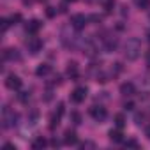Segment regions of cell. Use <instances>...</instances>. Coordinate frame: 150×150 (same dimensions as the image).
Returning <instances> with one entry per match:
<instances>
[{"label": "cell", "instance_id": "obj_4", "mask_svg": "<svg viewBox=\"0 0 150 150\" xmlns=\"http://www.w3.org/2000/svg\"><path fill=\"white\" fill-rule=\"evenodd\" d=\"M87 21H88V18H87L85 14H72V16H71V27H74L76 30L85 28Z\"/></svg>", "mask_w": 150, "mask_h": 150}, {"label": "cell", "instance_id": "obj_35", "mask_svg": "<svg viewBox=\"0 0 150 150\" xmlns=\"http://www.w3.org/2000/svg\"><path fill=\"white\" fill-rule=\"evenodd\" d=\"M148 64H150V55H148Z\"/></svg>", "mask_w": 150, "mask_h": 150}, {"label": "cell", "instance_id": "obj_26", "mask_svg": "<svg viewBox=\"0 0 150 150\" xmlns=\"http://www.w3.org/2000/svg\"><path fill=\"white\" fill-rule=\"evenodd\" d=\"M88 21H96V23H101V16H99V14H90V16H88Z\"/></svg>", "mask_w": 150, "mask_h": 150}, {"label": "cell", "instance_id": "obj_34", "mask_svg": "<svg viewBox=\"0 0 150 150\" xmlns=\"http://www.w3.org/2000/svg\"><path fill=\"white\" fill-rule=\"evenodd\" d=\"M146 37H148V41H150V30H148V32H146Z\"/></svg>", "mask_w": 150, "mask_h": 150}, {"label": "cell", "instance_id": "obj_25", "mask_svg": "<svg viewBox=\"0 0 150 150\" xmlns=\"http://www.w3.org/2000/svg\"><path fill=\"white\" fill-rule=\"evenodd\" d=\"M0 23H2V32H6V30L9 28V25H11V21H9V20H6V18L0 20Z\"/></svg>", "mask_w": 150, "mask_h": 150}, {"label": "cell", "instance_id": "obj_13", "mask_svg": "<svg viewBox=\"0 0 150 150\" xmlns=\"http://www.w3.org/2000/svg\"><path fill=\"white\" fill-rule=\"evenodd\" d=\"M4 58L6 60H21V55L18 53V50H6L4 51Z\"/></svg>", "mask_w": 150, "mask_h": 150}, {"label": "cell", "instance_id": "obj_19", "mask_svg": "<svg viewBox=\"0 0 150 150\" xmlns=\"http://www.w3.org/2000/svg\"><path fill=\"white\" fill-rule=\"evenodd\" d=\"M58 120H60V117L55 113V115H51V118H50V129H55L57 125H58Z\"/></svg>", "mask_w": 150, "mask_h": 150}, {"label": "cell", "instance_id": "obj_16", "mask_svg": "<svg viewBox=\"0 0 150 150\" xmlns=\"http://www.w3.org/2000/svg\"><path fill=\"white\" fill-rule=\"evenodd\" d=\"M46 145H48V141H46L42 136H39V138H35V139L32 141V148H34V150H37V148H44Z\"/></svg>", "mask_w": 150, "mask_h": 150}, {"label": "cell", "instance_id": "obj_33", "mask_svg": "<svg viewBox=\"0 0 150 150\" xmlns=\"http://www.w3.org/2000/svg\"><path fill=\"white\" fill-rule=\"evenodd\" d=\"M65 2H71V4H74V2H76V0H65Z\"/></svg>", "mask_w": 150, "mask_h": 150}, {"label": "cell", "instance_id": "obj_14", "mask_svg": "<svg viewBox=\"0 0 150 150\" xmlns=\"http://www.w3.org/2000/svg\"><path fill=\"white\" fill-rule=\"evenodd\" d=\"M67 76L78 78V64H76V62H69V64H67Z\"/></svg>", "mask_w": 150, "mask_h": 150}, {"label": "cell", "instance_id": "obj_29", "mask_svg": "<svg viewBox=\"0 0 150 150\" xmlns=\"http://www.w3.org/2000/svg\"><path fill=\"white\" fill-rule=\"evenodd\" d=\"M80 146H81V148H94L96 143H92V141H85V143H81Z\"/></svg>", "mask_w": 150, "mask_h": 150}, {"label": "cell", "instance_id": "obj_9", "mask_svg": "<svg viewBox=\"0 0 150 150\" xmlns=\"http://www.w3.org/2000/svg\"><path fill=\"white\" fill-rule=\"evenodd\" d=\"M64 143L65 145H76L78 143V136H76V132H74L72 129H67L64 132Z\"/></svg>", "mask_w": 150, "mask_h": 150}, {"label": "cell", "instance_id": "obj_6", "mask_svg": "<svg viewBox=\"0 0 150 150\" xmlns=\"http://www.w3.org/2000/svg\"><path fill=\"white\" fill-rule=\"evenodd\" d=\"M27 48H28V51H30L32 55H37V53L42 50V41H41L39 37H32V39L27 41Z\"/></svg>", "mask_w": 150, "mask_h": 150}, {"label": "cell", "instance_id": "obj_23", "mask_svg": "<svg viewBox=\"0 0 150 150\" xmlns=\"http://www.w3.org/2000/svg\"><path fill=\"white\" fill-rule=\"evenodd\" d=\"M9 21H11V23H14V25H16V23H18V21H21V14H20V13H16V14H13V16H11V18H9Z\"/></svg>", "mask_w": 150, "mask_h": 150}, {"label": "cell", "instance_id": "obj_2", "mask_svg": "<svg viewBox=\"0 0 150 150\" xmlns=\"http://www.w3.org/2000/svg\"><path fill=\"white\" fill-rule=\"evenodd\" d=\"M2 125H4V129H9V127H14L16 124H18V115L13 111V110H9L7 106H4V110H2Z\"/></svg>", "mask_w": 150, "mask_h": 150}, {"label": "cell", "instance_id": "obj_11", "mask_svg": "<svg viewBox=\"0 0 150 150\" xmlns=\"http://www.w3.org/2000/svg\"><path fill=\"white\" fill-rule=\"evenodd\" d=\"M118 46V41L115 37H104V50L106 51H113Z\"/></svg>", "mask_w": 150, "mask_h": 150}, {"label": "cell", "instance_id": "obj_15", "mask_svg": "<svg viewBox=\"0 0 150 150\" xmlns=\"http://www.w3.org/2000/svg\"><path fill=\"white\" fill-rule=\"evenodd\" d=\"M108 136H110V139H111L113 143H120V141L124 139V134H122L120 131H113V129L110 131V134H108Z\"/></svg>", "mask_w": 150, "mask_h": 150}, {"label": "cell", "instance_id": "obj_27", "mask_svg": "<svg viewBox=\"0 0 150 150\" xmlns=\"http://www.w3.org/2000/svg\"><path fill=\"white\" fill-rule=\"evenodd\" d=\"M27 99H30V94H28V92H21V94H20V101H21V103H27Z\"/></svg>", "mask_w": 150, "mask_h": 150}, {"label": "cell", "instance_id": "obj_28", "mask_svg": "<svg viewBox=\"0 0 150 150\" xmlns=\"http://www.w3.org/2000/svg\"><path fill=\"white\" fill-rule=\"evenodd\" d=\"M57 115H58V117L64 115V103H58V106H57Z\"/></svg>", "mask_w": 150, "mask_h": 150}, {"label": "cell", "instance_id": "obj_20", "mask_svg": "<svg viewBox=\"0 0 150 150\" xmlns=\"http://www.w3.org/2000/svg\"><path fill=\"white\" fill-rule=\"evenodd\" d=\"M136 4L141 9H150V0H136Z\"/></svg>", "mask_w": 150, "mask_h": 150}, {"label": "cell", "instance_id": "obj_1", "mask_svg": "<svg viewBox=\"0 0 150 150\" xmlns=\"http://www.w3.org/2000/svg\"><path fill=\"white\" fill-rule=\"evenodd\" d=\"M124 55H125V58L127 60H136L139 55H141V41L138 39V37H131V39H127V42H125V46H124Z\"/></svg>", "mask_w": 150, "mask_h": 150}, {"label": "cell", "instance_id": "obj_18", "mask_svg": "<svg viewBox=\"0 0 150 150\" xmlns=\"http://www.w3.org/2000/svg\"><path fill=\"white\" fill-rule=\"evenodd\" d=\"M115 4H117V0H104V11L106 13H111L113 7H115Z\"/></svg>", "mask_w": 150, "mask_h": 150}, {"label": "cell", "instance_id": "obj_8", "mask_svg": "<svg viewBox=\"0 0 150 150\" xmlns=\"http://www.w3.org/2000/svg\"><path fill=\"white\" fill-rule=\"evenodd\" d=\"M120 94H122L124 97H131V96H134V94H136V87H134L131 81L122 83V85H120Z\"/></svg>", "mask_w": 150, "mask_h": 150}, {"label": "cell", "instance_id": "obj_21", "mask_svg": "<svg viewBox=\"0 0 150 150\" xmlns=\"http://www.w3.org/2000/svg\"><path fill=\"white\" fill-rule=\"evenodd\" d=\"M71 118H72V122L76 124V125H78V124H81V115H80L78 111H72V113H71Z\"/></svg>", "mask_w": 150, "mask_h": 150}, {"label": "cell", "instance_id": "obj_24", "mask_svg": "<svg viewBox=\"0 0 150 150\" xmlns=\"http://www.w3.org/2000/svg\"><path fill=\"white\" fill-rule=\"evenodd\" d=\"M125 146H132V148H139V143L136 139H127L125 141Z\"/></svg>", "mask_w": 150, "mask_h": 150}, {"label": "cell", "instance_id": "obj_22", "mask_svg": "<svg viewBox=\"0 0 150 150\" xmlns=\"http://www.w3.org/2000/svg\"><path fill=\"white\" fill-rule=\"evenodd\" d=\"M46 16H48V18H55V16H57V9H55V7H48V9H46Z\"/></svg>", "mask_w": 150, "mask_h": 150}, {"label": "cell", "instance_id": "obj_32", "mask_svg": "<svg viewBox=\"0 0 150 150\" xmlns=\"http://www.w3.org/2000/svg\"><path fill=\"white\" fill-rule=\"evenodd\" d=\"M145 134H146V138H150V125H148V127L145 129Z\"/></svg>", "mask_w": 150, "mask_h": 150}, {"label": "cell", "instance_id": "obj_12", "mask_svg": "<svg viewBox=\"0 0 150 150\" xmlns=\"http://www.w3.org/2000/svg\"><path fill=\"white\" fill-rule=\"evenodd\" d=\"M50 72H51V65H50V64H41V65L35 69V74H37V76H48Z\"/></svg>", "mask_w": 150, "mask_h": 150}, {"label": "cell", "instance_id": "obj_5", "mask_svg": "<svg viewBox=\"0 0 150 150\" xmlns=\"http://www.w3.org/2000/svg\"><path fill=\"white\" fill-rule=\"evenodd\" d=\"M21 80H20V76H16V74H9V76L6 78V87L9 88V90H20L21 88Z\"/></svg>", "mask_w": 150, "mask_h": 150}, {"label": "cell", "instance_id": "obj_10", "mask_svg": "<svg viewBox=\"0 0 150 150\" xmlns=\"http://www.w3.org/2000/svg\"><path fill=\"white\" fill-rule=\"evenodd\" d=\"M41 27H42V23H41L39 20H30V21L27 23V34L35 35V34L41 30Z\"/></svg>", "mask_w": 150, "mask_h": 150}, {"label": "cell", "instance_id": "obj_36", "mask_svg": "<svg viewBox=\"0 0 150 150\" xmlns=\"http://www.w3.org/2000/svg\"><path fill=\"white\" fill-rule=\"evenodd\" d=\"M39 2H44V0H39Z\"/></svg>", "mask_w": 150, "mask_h": 150}, {"label": "cell", "instance_id": "obj_31", "mask_svg": "<svg viewBox=\"0 0 150 150\" xmlns=\"http://www.w3.org/2000/svg\"><path fill=\"white\" fill-rule=\"evenodd\" d=\"M125 108H127V110H132V108H134V104H132V103H127V104H125Z\"/></svg>", "mask_w": 150, "mask_h": 150}, {"label": "cell", "instance_id": "obj_17", "mask_svg": "<svg viewBox=\"0 0 150 150\" xmlns=\"http://www.w3.org/2000/svg\"><path fill=\"white\" fill-rule=\"evenodd\" d=\"M115 125H117L118 129H122V127L125 125V117H124L122 113H117V115H115Z\"/></svg>", "mask_w": 150, "mask_h": 150}, {"label": "cell", "instance_id": "obj_7", "mask_svg": "<svg viewBox=\"0 0 150 150\" xmlns=\"http://www.w3.org/2000/svg\"><path fill=\"white\" fill-rule=\"evenodd\" d=\"M90 115H92L94 120L103 122V120H106L108 111H106V108H103V106H94V108H90Z\"/></svg>", "mask_w": 150, "mask_h": 150}, {"label": "cell", "instance_id": "obj_3", "mask_svg": "<svg viewBox=\"0 0 150 150\" xmlns=\"http://www.w3.org/2000/svg\"><path fill=\"white\" fill-rule=\"evenodd\" d=\"M87 87H76L72 92H71V101L72 103H76V104H80V103H83L85 99H87Z\"/></svg>", "mask_w": 150, "mask_h": 150}, {"label": "cell", "instance_id": "obj_30", "mask_svg": "<svg viewBox=\"0 0 150 150\" xmlns=\"http://www.w3.org/2000/svg\"><path fill=\"white\" fill-rule=\"evenodd\" d=\"M4 148L6 150H16V145L14 143H4Z\"/></svg>", "mask_w": 150, "mask_h": 150}]
</instances>
